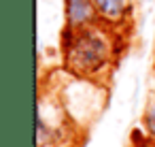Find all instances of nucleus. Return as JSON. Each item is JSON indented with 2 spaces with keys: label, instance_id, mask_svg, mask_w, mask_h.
<instances>
[{
  "label": "nucleus",
  "instance_id": "obj_4",
  "mask_svg": "<svg viewBox=\"0 0 155 147\" xmlns=\"http://www.w3.org/2000/svg\"><path fill=\"white\" fill-rule=\"evenodd\" d=\"M144 126H147L149 138L155 141V100L149 104V109H147V113H144Z\"/></svg>",
  "mask_w": 155,
  "mask_h": 147
},
{
  "label": "nucleus",
  "instance_id": "obj_1",
  "mask_svg": "<svg viewBox=\"0 0 155 147\" xmlns=\"http://www.w3.org/2000/svg\"><path fill=\"white\" fill-rule=\"evenodd\" d=\"M110 41L96 26L68 28L64 62L77 77H94L110 62Z\"/></svg>",
  "mask_w": 155,
  "mask_h": 147
},
{
  "label": "nucleus",
  "instance_id": "obj_2",
  "mask_svg": "<svg viewBox=\"0 0 155 147\" xmlns=\"http://www.w3.org/2000/svg\"><path fill=\"white\" fill-rule=\"evenodd\" d=\"M98 17L94 0H66V24L68 28L94 26Z\"/></svg>",
  "mask_w": 155,
  "mask_h": 147
},
{
  "label": "nucleus",
  "instance_id": "obj_3",
  "mask_svg": "<svg viewBox=\"0 0 155 147\" xmlns=\"http://www.w3.org/2000/svg\"><path fill=\"white\" fill-rule=\"evenodd\" d=\"M94 2H96L98 17L106 24H119L130 11L127 0H94Z\"/></svg>",
  "mask_w": 155,
  "mask_h": 147
}]
</instances>
